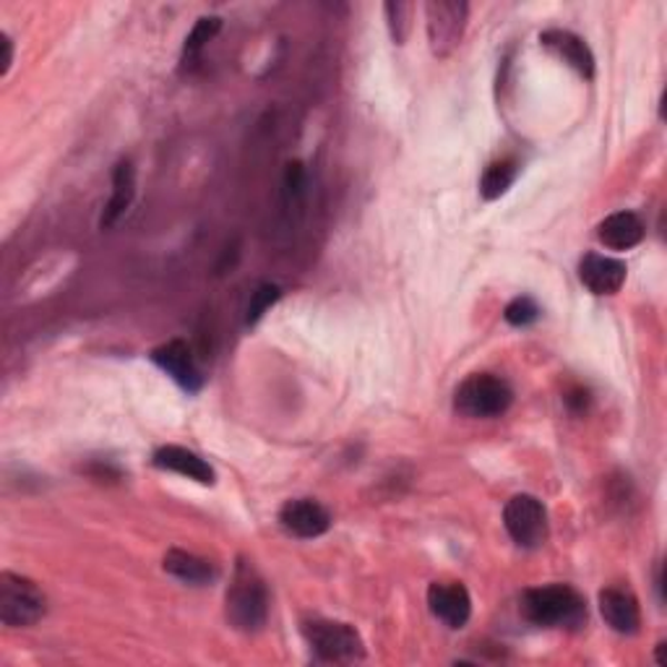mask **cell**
I'll use <instances>...</instances> for the list:
<instances>
[{
	"label": "cell",
	"mask_w": 667,
	"mask_h": 667,
	"mask_svg": "<svg viewBox=\"0 0 667 667\" xmlns=\"http://www.w3.org/2000/svg\"><path fill=\"white\" fill-rule=\"evenodd\" d=\"M521 616L545 628H579L587 620V605L576 589L566 584L527 589L521 595Z\"/></svg>",
	"instance_id": "6da1fadb"
},
{
	"label": "cell",
	"mask_w": 667,
	"mask_h": 667,
	"mask_svg": "<svg viewBox=\"0 0 667 667\" xmlns=\"http://www.w3.org/2000/svg\"><path fill=\"white\" fill-rule=\"evenodd\" d=\"M227 620L242 634L261 631L269 618V589L248 560L235 566L230 589H227Z\"/></svg>",
	"instance_id": "7a4b0ae2"
},
{
	"label": "cell",
	"mask_w": 667,
	"mask_h": 667,
	"mask_svg": "<svg viewBox=\"0 0 667 667\" xmlns=\"http://www.w3.org/2000/svg\"><path fill=\"white\" fill-rule=\"evenodd\" d=\"M48 613V597L27 576L0 574V620L9 628H29L40 624Z\"/></svg>",
	"instance_id": "3957f363"
},
{
	"label": "cell",
	"mask_w": 667,
	"mask_h": 667,
	"mask_svg": "<svg viewBox=\"0 0 667 667\" xmlns=\"http://www.w3.org/2000/svg\"><path fill=\"white\" fill-rule=\"evenodd\" d=\"M302 636L323 663H355V659L366 657V644H362L360 634L355 631V626L342 624V620H306Z\"/></svg>",
	"instance_id": "277c9868"
},
{
	"label": "cell",
	"mask_w": 667,
	"mask_h": 667,
	"mask_svg": "<svg viewBox=\"0 0 667 667\" xmlns=\"http://www.w3.org/2000/svg\"><path fill=\"white\" fill-rule=\"evenodd\" d=\"M514 391L500 376L475 374L457 389L454 407L465 417H498L511 407Z\"/></svg>",
	"instance_id": "5b68a950"
},
{
	"label": "cell",
	"mask_w": 667,
	"mask_h": 667,
	"mask_svg": "<svg viewBox=\"0 0 667 667\" xmlns=\"http://www.w3.org/2000/svg\"><path fill=\"white\" fill-rule=\"evenodd\" d=\"M504 527L519 548H542L548 540V511H545L542 500L529 496V492L514 496L504 509Z\"/></svg>",
	"instance_id": "8992f818"
},
{
	"label": "cell",
	"mask_w": 667,
	"mask_h": 667,
	"mask_svg": "<svg viewBox=\"0 0 667 667\" xmlns=\"http://www.w3.org/2000/svg\"><path fill=\"white\" fill-rule=\"evenodd\" d=\"M428 40L436 58H449L461 42L467 27L469 6L461 0H436L426 6Z\"/></svg>",
	"instance_id": "52a82bcc"
},
{
	"label": "cell",
	"mask_w": 667,
	"mask_h": 667,
	"mask_svg": "<svg viewBox=\"0 0 667 667\" xmlns=\"http://www.w3.org/2000/svg\"><path fill=\"white\" fill-rule=\"evenodd\" d=\"M151 360H155V366L162 368L180 389H186L188 394H196L201 389L203 376L199 366H196L191 347H188L183 339H170V342L159 345L157 350H151Z\"/></svg>",
	"instance_id": "ba28073f"
},
{
	"label": "cell",
	"mask_w": 667,
	"mask_h": 667,
	"mask_svg": "<svg viewBox=\"0 0 667 667\" xmlns=\"http://www.w3.org/2000/svg\"><path fill=\"white\" fill-rule=\"evenodd\" d=\"M279 521L287 532L300 537V540H313V537L329 532L331 514L313 498H295L282 506Z\"/></svg>",
	"instance_id": "9c48e42d"
},
{
	"label": "cell",
	"mask_w": 667,
	"mask_h": 667,
	"mask_svg": "<svg viewBox=\"0 0 667 667\" xmlns=\"http://www.w3.org/2000/svg\"><path fill=\"white\" fill-rule=\"evenodd\" d=\"M428 608L434 616L449 628H465L472 616V597H469L465 584H430Z\"/></svg>",
	"instance_id": "30bf717a"
},
{
	"label": "cell",
	"mask_w": 667,
	"mask_h": 667,
	"mask_svg": "<svg viewBox=\"0 0 667 667\" xmlns=\"http://www.w3.org/2000/svg\"><path fill=\"white\" fill-rule=\"evenodd\" d=\"M626 263L603 253H587L579 261V279L589 292L616 295L626 282Z\"/></svg>",
	"instance_id": "8fae6325"
},
{
	"label": "cell",
	"mask_w": 667,
	"mask_h": 667,
	"mask_svg": "<svg viewBox=\"0 0 667 667\" xmlns=\"http://www.w3.org/2000/svg\"><path fill=\"white\" fill-rule=\"evenodd\" d=\"M600 613L616 634L634 636L641 626V610L639 600L620 587H608L600 593Z\"/></svg>",
	"instance_id": "7c38bea8"
},
{
	"label": "cell",
	"mask_w": 667,
	"mask_h": 667,
	"mask_svg": "<svg viewBox=\"0 0 667 667\" xmlns=\"http://www.w3.org/2000/svg\"><path fill=\"white\" fill-rule=\"evenodd\" d=\"M540 42L548 48L552 56H558L566 66H571L576 73H581L584 79L595 76V56L589 50V44L566 29H548L540 34Z\"/></svg>",
	"instance_id": "4fadbf2b"
},
{
	"label": "cell",
	"mask_w": 667,
	"mask_h": 667,
	"mask_svg": "<svg viewBox=\"0 0 667 667\" xmlns=\"http://www.w3.org/2000/svg\"><path fill=\"white\" fill-rule=\"evenodd\" d=\"M155 467L165 469V472H176L183 475L188 480L199 482V485H215L217 475L211 469L209 461H203L199 454L183 449V446H162V449L155 451Z\"/></svg>",
	"instance_id": "5bb4252c"
},
{
	"label": "cell",
	"mask_w": 667,
	"mask_h": 667,
	"mask_svg": "<svg viewBox=\"0 0 667 667\" xmlns=\"http://www.w3.org/2000/svg\"><path fill=\"white\" fill-rule=\"evenodd\" d=\"M597 238L610 250L636 248L644 240V222L634 211H616L597 227Z\"/></svg>",
	"instance_id": "9a60e30c"
},
{
	"label": "cell",
	"mask_w": 667,
	"mask_h": 667,
	"mask_svg": "<svg viewBox=\"0 0 667 667\" xmlns=\"http://www.w3.org/2000/svg\"><path fill=\"white\" fill-rule=\"evenodd\" d=\"M162 566L167 574L176 576V579H180L183 584H193V587H207V584L217 581L219 576V568L211 564V560L199 558L193 556V552H186L178 548L167 550Z\"/></svg>",
	"instance_id": "2e32d148"
},
{
	"label": "cell",
	"mask_w": 667,
	"mask_h": 667,
	"mask_svg": "<svg viewBox=\"0 0 667 667\" xmlns=\"http://www.w3.org/2000/svg\"><path fill=\"white\" fill-rule=\"evenodd\" d=\"M133 196H136V170H133V162L123 159V162L116 165V172H112V196L100 219L102 230H110V227L116 225L128 209H131Z\"/></svg>",
	"instance_id": "e0dca14e"
},
{
	"label": "cell",
	"mask_w": 667,
	"mask_h": 667,
	"mask_svg": "<svg viewBox=\"0 0 667 667\" xmlns=\"http://www.w3.org/2000/svg\"><path fill=\"white\" fill-rule=\"evenodd\" d=\"M519 176V165L514 159H500V162H492L488 170L482 172L480 180V193L485 201H496L504 196L509 188L514 186V180Z\"/></svg>",
	"instance_id": "ac0fdd59"
},
{
	"label": "cell",
	"mask_w": 667,
	"mask_h": 667,
	"mask_svg": "<svg viewBox=\"0 0 667 667\" xmlns=\"http://www.w3.org/2000/svg\"><path fill=\"white\" fill-rule=\"evenodd\" d=\"M219 29H222V19L219 17H203L196 21L183 44V66H193L201 58V50L215 40Z\"/></svg>",
	"instance_id": "d6986e66"
},
{
	"label": "cell",
	"mask_w": 667,
	"mask_h": 667,
	"mask_svg": "<svg viewBox=\"0 0 667 667\" xmlns=\"http://www.w3.org/2000/svg\"><path fill=\"white\" fill-rule=\"evenodd\" d=\"M279 298H282V290H279L277 285L263 282V285L256 287V292L250 295L246 321H248V323H259L261 318H263V313H267V310H269L271 306H275V302H277Z\"/></svg>",
	"instance_id": "ffe728a7"
},
{
	"label": "cell",
	"mask_w": 667,
	"mask_h": 667,
	"mask_svg": "<svg viewBox=\"0 0 667 667\" xmlns=\"http://www.w3.org/2000/svg\"><path fill=\"white\" fill-rule=\"evenodd\" d=\"M506 321L511 326H529L540 318V306L532 298H514L504 310Z\"/></svg>",
	"instance_id": "44dd1931"
},
{
	"label": "cell",
	"mask_w": 667,
	"mask_h": 667,
	"mask_svg": "<svg viewBox=\"0 0 667 667\" xmlns=\"http://www.w3.org/2000/svg\"><path fill=\"white\" fill-rule=\"evenodd\" d=\"M384 11H386V19H389V29H391L394 42L405 44L407 32H409V21H407L409 6L407 3H386Z\"/></svg>",
	"instance_id": "7402d4cb"
},
{
	"label": "cell",
	"mask_w": 667,
	"mask_h": 667,
	"mask_svg": "<svg viewBox=\"0 0 667 667\" xmlns=\"http://www.w3.org/2000/svg\"><path fill=\"white\" fill-rule=\"evenodd\" d=\"M302 191H306V170H302L300 162H290L285 170V199L287 203H298L302 199Z\"/></svg>",
	"instance_id": "603a6c76"
},
{
	"label": "cell",
	"mask_w": 667,
	"mask_h": 667,
	"mask_svg": "<svg viewBox=\"0 0 667 667\" xmlns=\"http://www.w3.org/2000/svg\"><path fill=\"white\" fill-rule=\"evenodd\" d=\"M0 48H3V68H0V73L6 76L13 63V42L9 34H0Z\"/></svg>",
	"instance_id": "cb8c5ba5"
},
{
	"label": "cell",
	"mask_w": 667,
	"mask_h": 667,
	"mask_svg": "<svg viewBox=\"0 0 667 667\" xmlns=\"http://www.w3.org/2000/svg\"><path fill=\"white\" fill-rule=\"evenodd\" d=\"M566 401H568V405H571L574 409H584V407H587V391H581V389H579V391H574L571 397H566Z\"/></svg>",
	"instance_id": "d4e9b609"
}]
</instances>
